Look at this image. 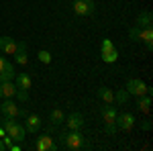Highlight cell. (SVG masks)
I'll list each match as a JSON object with an SVG mask.
<instances>
[{
	"label": "cell",
	"mask_w": 153,
	"mask_h": 151,
	"mask_svg": "<svg viewBox=\"0 0 153 151\" xmlns=\"http://www.w3.org/2000/svg\"><path fill=\"white\" fill-rule=\"evenodd\" d=\"M14 84H16V88L19 90H31V76L29 74H25V71H21V74H16L14 76Z\"/></svg>",
	"instance_id": "obj_18"
},
{
	"label": "cell",
	"mask_w": 153,
	"mask_h": 151,
	"mask_svg": "<svg viewBox=\"0 0 153 151\" xmlns=\"http://www.w3.org/2000/svg\"><path fill=\"white\" fill-rule=\"evenodd\" d=\"M14 61L19 65H27L29 63V55H27V43L25 41H19V49L14 51Z\"/></svg>",
	"instance_id": "obj_16"
},
{
	"label": "cell",
	"mask_w": 153,
	"mask_h": 151,
	"mask_svg": "<svg viewBox=\"0 0 153 151\" xmlns=\"http://www.w3.org/2000/svg\"><path fill=\"white\" fill-rule=\"evenodd\" d=\"M125 88H127V92H129L131 96H145V94L153 92L151 86H147V84L141 82L139 78H131V80L125 84Z\"/></svg>",
	"instance_id": "obj_2"
},
{
	"label": "cell",
	"mask_w": 153,
	"mask_h": 151,
	"mask_svg": "<svg viewBox=\"0 0 153 151\" xmlns=\"http://www.w3.org/2000/svg\"><path fill=\"white\" fill-rule=\"evenodd\" d=\"M65 121V115H63V110L61 108H53L51 110V115H49V123L53 125V127H57V125H61Z\"/></svg>",
	"instance_id": "obj_21"
},
{
	"label": "cell",
	"mask_w": 153,
	"mask_h": 151,
	"mask_svg": "<svg viewBox=\"0 0 153 151\" xmlns=\"http://www.w3.org/2000/svg\"><path fill=\"white\" fill-rule=\"evenodd\" d=\"M0 96L2 98H14L16 96V84L14 82H0Z\"/></svg>",
	"instance_id": "obj_17"
},
{
	"label": "cell",
	"mask_w": 153,
	"mask_h": 151,
	"mask_svg": "<svg viewBox=\"0 0 153 151\" xmlns=\"http://www.w3.org/2000/svg\"><path fill=\"white\" fill-rule=\"evenodd\" d=\"M98 98H100L102 102H108V104H112V102H114V92H112L110 88L102 86V88H98Z\"/></svg>",
	"instance_id": "obj_20"
},
{
	"label": "cell",
	"mask_w": 153,
	"mask_h": 151,
	"mask_svg": "<svg viewBox=\"0 0 153 151\" xmlns=\"http://www.w3.org/2000/svg\"><path fill=\"white\" fill-rule=\"evenodd\" d=\"M63 123H65L68 129H71V131H74V129H76V131H80V129L84 127V115H82V112H71Z\"/></svg>",
	"instance_id": "obj_14"
},
{
	"label": "cell",
	"mask_w": 153,
	"mask_h": 151,
	"mask_svg": "<svg viewBox=\"0 0 153 151\" xmlns=\"http://www.w3.org/2000/svg\"><path fill=\"white\" fill-rule=\"evenodd\" d=\"M104 131L108 133V135H114L118 131V127H117V123H104Z\"/></svg>",
	"instance_id": "obj_25"
},
{
	"label": "cell",
	"mask_w": 153,
	"mask_h": 151,
	"mask_svg": "<svg viewBox=\"0 0 153 151\" xmlns=\"http://www.w3.org/2000/svg\"><path fill=\"white\" fill-rule=\"evenodd\" d=\"M0 118H2V112H0Z\"/></svg>",
	"instance_id": "obj_31"
},
{
	"label": "cell",
	"mask_w": 153,
	"mask_h": 151,
	"mask_svg": "<svg viewBox=\"0 0 153 151\" xmlns=\"http://www.w3.org/2000/svg\"><path fill=\"white\" fill-rule=\"evenodd\" d=\"M143 129H145V131L151 129V118H145V121H143Z\"/></svg>",
	"instance_id": "obj_28"
},
{
	"label": "cell",
	"mask_w": 153,
	"mask_h": 151,
	"mask_svg": "<svg viewBox=\"0 0 153 151\" xmlns=\"http://www.w3.org/2000/svg\"><path fill=\"white\" fill-rule=\"evenodd\" d=\"M2 141H4V147H6V149H10V145H12V139H10V137H8V135H4V137H2Z\"/></svg>",
	"instance_id": "obj_27"
},
{
	"label": "cell",
	"mask_w": 153,
	"mask_h": 151,
	"mask_svg": "<svg viewBox=\"0 0 153 151\" xmlns=\"http://www.w3.org/2000/svg\"><path fill=\"white\" fill-rule=\"evenodd\" d=\"M0 112L4 116H12V118H16V116H25V112L19 108V104L12 100V98H4L2 102H0Z\"/></svg>",
	"instance_id": "obj_6"
},
{
	"label": "cell",
	"mask_w": 153,
	"mask_h": 151,
	"mask_svg": "<svg viewBox=\"0 0 153 151\" xmlns=\"http://www.w3.org/2000/svg\"><path fill=\"white\" fill-rule=\"evenodd\" d=\"M14 98H19L21 102H27V100H29V90H19V88H16V96H14Z\"/></svg>",
	"instance_id": "obj_24"
},
{
	"label": "cell",
	"mask_w": 153,
	"mask_h": 151,
	"mask_svg": "<svg viewBox=\"0 0 153 151\" xmlns=\"http://www.w3.org/2000/svg\"><path fill=\"white\" fill-rule=\"evenodd\" d=\"M35 147L39 151H57L59 149L57 143H53V137H51V135H41V137L37 139Z\"/></svg>",
	"instance_id": "obj_8"
},
{
	"label": "cell",
	"mask_w": 153,
	"mask_h": 151,
	"mask_svg": "<svg viewBox=\"0 0 153 151\" xmlns=\"http://www.w3.org/2000/svg\"><path fill=\"white\" fill-rule=\"evenodd\" d=\"M6 135L12 139V143H23L27 139V129L25 125H21L19 121H14L10 127H6Z\"/></svg>",
	"instance_id": "obj_5"
},
{
	"label": "cell",
	"mask_w": 153,
	"mask_h": 151,
	"mask_svg": "<svg viewBox=\"0 0 153 151\" xmlns=\"http://www.w3.org/2000/svg\"><path fill=\"white\" fill-rule=\"evenodd\" d=\"M4 135H6V131H4V127H0V139H2Z\"/></svg>",
	"instance_id": "obj_29"
},
{
	"label": "cell",
	"mask_w": 153,
	"mask_h": 151,
	"mask_svg": "<svg viewBox=\"0 0 153 151\" xmlns=\"http://www.w3.org/2000/svg\"><path fill=\"white\" fill-rule=\"evenodd\" d=\"M137 35H139V27H133V29L129 31V39L133 41V43H139V41H137Z\"/></svg>",
	"instance_id": "obj_26"
},
{
	"label": "cell",
	"mask_w": 153,
	"mask_h": 151,
	"mask_svg": "<svg viewBox=\"0 0 153 151\" xmlns=\"http://www.w3.org/2000/svg\"><path fill=\"white\" fill-rule=\"evenodd\" d=\"M135 110L143 112V115H149L151 110V94H145V96H137V102H135Z\"/></svg>",
	"instance_id": "obj_13"
},
{
	"label": "cell",
	"mask_w": 153,
	"mask_h": 151,
	"mask_svg": "<svg viewBox=\"0 0 153 151\" xmlns=\"http://www.w3.org/2000/svg\"><path fill=\"white\" fill-rule=\"evenodd\" d=\"M25 118H27V123H25L27 133H39V129H41V125H43L41 116L39 115H25Z\"/></svg>",
	"instance_id": "obj_12"
},
{
	"label": "cell",
	"mask_w": 153,
	"mask_h": 151,
	"mask_svg": "<svg viewBox=\"0 0 153 151\" xmlns=\"http://www.w3.org/2000/svg\"><path fill=\"white\" fill-rule=\"evenodd\" d=\"M153 23V16L149 10H143L139 12V16H137V23H135V27H139V29H143V27H151Z\"/></svg>",
	"instance_id": "obj_19"
},
{
	"label": "cell",
	"mask_w": 153,
	"mask_h": 151,
	"mask_svg": "<svg viewBox=\"0 0 153 151\" xmlns=\"http://www.w3.org/2000/svg\"><path fill=\"white\" fill-rule=\"evenodd\" d=\"M129 98H131V94L127 92V88H120V90L114 92V102H118V104H127Z\"/></svg>",
	"instance_id": "obj_22"
},
{
	"label": "cell",
	"mask_w": 153,
	"mask_h": 151,
	"mask_svg": "<svg viewBox=\"0 0 153 151\" xmlns=\"http://www.w3.org/2000/svg\"><path fill=\"white\" fill-rule=\"evenodd\" d=\"M137 41H143L147 51L153 49V27H143L139 29V35H137Z\"/></svg>",
	"instance_id": "obj_11"
},
{
	"label": "cell",
	"mask_w": 153,
	"mask_h": 151,
	"mask_svg": "<svg viewBox=\"0 0 153 151\" xmlns=\"http://www.w3.org/2000/svg\"><path fill=\"white\" fill-rule=\"evenodd\" d=\"M37 57H39V61H41V63H51V53H49V51H45V49H41V51H39V53H37Z\"/></svg>",
	"instance_id": "obj_23"
},
{
	"label": "cell",
	"mask_w": 153,
	"mask_h": 151,
	"mask_svg": "<svg viewBox=\"0 0 153 151\" xmlns=\"http://www.w3.org/2000/svg\"><path fill=\"white\" fill-rule=\"evenodd\" d=\"M4 149H6V147H4V141L0 139V151H4Z\"/></svg>",
	"instance_id": "obj_30"
},
{
	"label": "cell",
	"mask_w": 153,
	"mask_h": 151,
	"mask_svg": "<svg viewBox=\"0 0 153 151\" xmlns=\"http://www.w3.org/2000/svg\"><path fill=\"white\" fill-rule=\"evenodd\" d=\"M19 49V41L12 37H0V51L6 55H14V51Z\"/></svg>",
	"instance_id": "obj_10"
},
{
	"label": "cell",
	"mask_w": 153,
	"mask_h": 151,
	"mask_svg": "<svg viewBox=\"0 0 153 151\" xmlns=\"http://www.w3.org/2000/svg\"><path fill=\"white\" fill-rule=\"evenodd\" d=\"M100 115H102V118H104V123H117V108L112 104H108V102H104L102 104V108H100Z\"/></svg>",
	"instance_id": "obj_15"
},
{
	"label": "cell",
	"mask_w": 153,
	"mask_h": 151,
	"mask_svg": "<svg viewBox=\"0 0 153 151\" xmlns=\"http://www.w3.org/2000/svg\"><path fill=\"white\" fill-rule=\"evenodd\" d=\"M117 127L120 131H131L135 127V116L131 112H118L117 115Z\"/></svg>",
	"instance_id": "obj_9"
},
{
	"label": "cell",
	"mask_w": 153,
	"mask_h": 151,
	"mask_svg": "<svg viewBox=\"0 0 153 151\" xmlns=\"http://www.w3.org/2000/svg\"><path fill=\"white\" fill-rule=\"evenodd\" d=\"M100 57H102L104 63H114L118 59V51H117V47H114V43L110 39H104L102 41V45H100Z\"/></svg>",
	"instance_id": "obj_3"
},
{
	"label": "cell",
	"mask_w": 153,
	"mask_h": 151,
	"mask_svg": "<svg viewBox=\"0 0 153 151\" xmlns=\"http://www.w3.org/2000/svg\"><path fill=\"white\" fill-rule=\"evenodd\" d=\"M71 10L78 16H90V14H94L96 4H94V0H74Z\"/></svg>",
	"instance_id": "obj_4"
},
{
	"label": "cell",
	"mask_w": 153,
	"mask_h": 151,
	"mask_svg": "<svg viewBox=\"0 0 153 151\" xmlns=\"http://www.w3.org/2000/svg\"><path fill=\"white\" fill-rule=\"evenodd\" d=\"M16 76V70L8 59L0 57V82H12Z\"/></svg>",
	"instance_id": "obj_7"
},
{
	"label": "cell",
	"mask_w": 153,
	"mask_h": 151,
	"mask_svg": "<svg viewBox=\"0 0 153 151\" xmlns=\"http://www.w3.org/2000/svg\"><path fill=\"white\" fill-rule=\"evenodd\" d=\"M59 143L65 147V149H71V151H78V149H84L86 147V139L80 131H61L59 133Z\"/></svg>",
	"instance_id": "obj_1"
}]
</instances>
